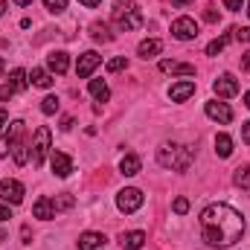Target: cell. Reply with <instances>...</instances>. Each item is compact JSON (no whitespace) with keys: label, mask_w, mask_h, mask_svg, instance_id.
Masks as SVG:
<instances>
[{"label":"cell","mask_w":250,"mask_h":250,"mask_svg":"<svg viewBox=\"0 0 250 250\" xmlns=\"http://www.w3.org/2000/svg\"><path fill=\"white\" fill-rule=\"evenodd\" d=\"M201 236L209 248H233L245 236V218L230 204H209L201 212Z\"/></svg>","instance_id":"1"},{"label":"cell","mask_w":250,"mask_h":250,"mask_svg":"<svg viewBox=\"0 0 250 250\" xmlns=\"http://www.w3.org/2000/svg\"><path fill=\"white\" fill-rule=\"evenodd\" d=\"M192 148L189 146H181V143H163L157 148V163L163 169H172V172H187L192 166Z\"/></svg>","instance_id":"2"},{"label":"cell","mask_w":250,"mask_h":250,"mask_svg":"<svg viewBox=\"0 0 250 250\" xmlns=\"http://www.w3.org/2000/svg\"><path fill=\"white\" fill-rule=\"evenodd\" d=\"M111 18H114L117 29H123V32H131V29H140L143 26V12L137 9L134 0H117Z\"/></svg>","instance_id":"3"},{"label":"cell","mask_w":250,"mask_h":250,"mask_svg":"<svg viewBox=\"0 0 250 250\" xmlns=\"http://www.w3.org/2000/svg\"><path fill=\"white\" fill-rule=\"evenodd\" d=\"M47 154H50V128L41 125L32 137V166H41L47 160Z\"/></svg>","instance_id":"4"},{"label":"cell","mask_w":250,"mask_h":250,"mask_svg":"<svg viewBox=\"0 0 250 250\" xmlns=\"http://www.w3.org/2000/svg\"><path fill=\"white\" fill-rule=\"evenodd\" d=\"M23 184L21 181H15V178H3L0 181V201H6V204H12V207H18L21 201H23Z\"/></svg>","instance_id":"5"},{"label":"cell","mask_w":250,"mask_h":250,"mask_svg":"<svg viewBox=\"0 0 250 250\" xmlns=\"http://www.w3.org/2000/svg\"><path fill=\"white\" fill-rule=\"evenodd\" d=\"M117 207H120V212H137L140 207H143V192L134 187L123 189L120 195H117Z\"/></svg>","instance_id":"6"},{"label":"cell","mask_w":250,"mask_h":250,"mask_svg":"<svg viewBox=\"0 0 250 250\" xmlns=\"http://www.w3.org/2000/svg\"><path fill=\"white\" fill-rule=\"evenodd\" d=\"M212 90H215V96L230 99V96H236V93H239V82H236V76H233V73H221V76L212 82Z\"/></svg>","instance_id":"7"},{"label":"cell","mask_w":250,"mask_h":250,"mask_svg":"<svg viewBox=\"0 0 250 250\" xmlns=\"http://www.w3.org/2000/svg\"><path fill=\"white\" fill-rule=\"evenodd\" d=\"M204 114L209 117V120H215V123H233V108L227 105V102H218V99H212V102H207L204 105Z\"/></svg>","instance_id":"8"},{"label":"cell","mask_w":250,"mask_h":250,"mask_svg":"<svg viewBox=\"0 0 250 250\" xmlns=\"http://www.w3.org/2000/svg\"><path fill=\"white\" fill-rule=\"evenodd\" d=\"M172 35L178 38V41H192V38H198V23H195V18H178L175 23H172Z\"/></svg>","instance_id":"9"},{"label":"cell","mask_w":250,"mask_h":250,"mask_svg":"<svg viewBox=\"0 0 250 250\" xmlns=\"http://www.w3.org/2000/svg\"><path fill=\"white\" fill-rule=\"evenodd\" d=\"M99 64H102V56L93 53V50H87V53H82L79 62H76V76H79V79H90V73H93Z\"/></svg>","instance_id":"10"},{"label":"cell","mask_w":250,"mask_h":250,"mask_svg":"<svg viewBox=\"0 0 250 250\" xmlns=\"http://www.w3.org/2000/svg\"><path fill=\"white\" fill-rule=\"evenodd\" d=\"M160 70L169 73V76H195V64L175 62V59H163V62H160Z\"/></svg>","instance_id":"11"},{"label":"cell","mask_w":250,"mask_h":250,"mask_svg":"<svg viewBox=\"0 0 250 250\" xmlns=\"http://www.w3.org/2000/svg\"><path fill=\"white\" fill-rule=\"evenodd\" d=\"M50 163H53V175H56V178H70V172H73V160H70L67 154H62V151H53Z\"/></svg>","instance_id":"12"},{"label":"cell","mask_w":250,"mask_h":250,"mask_svg":"<svg viewBox=\"0 0 250 250\" xmlns=\"http://www.w3.org/2000/svg\"><path fill=\"white\" fill-rule=\"evenodd\" d=\"M32 215H35V218H41V221H50V218L56 215V207H53V201H50L47 195H41V198L32 204Z\"/></svg>","instance_id":"13"},{"label":"cell","mask_w":250,"mask_h":250,"mask_svg":"<svg viewBox=\"0 0 250 250\" xmlns=\"http://www.w3.org/2000/svg\"><path fill=\"white\" fill-rule=\"evenodd\" d=\"M108 245V239L102 233H82L79 236V250H102Z\"/></svg>","instance_id":"14"},{"label":"cell","mask_w":250,"mask_h":250,"mask_svg":"<svg viewBox=\"0 0 250 250\" xmlns=\"http://www.w3.org/2000/svg\"><path fill=\"white\" fill-rule=\"evenodd\" d=\"M143 245H146V233L143 230H131V233L120 236V248L123 250H140Z\"/></svg>","instance_id":"15"},{"label":"cell","mask_w":250,"mask_h":250,"mask_svg":"<svg viewBox=\"0 0 250 250\" xmlns=\"http://www.w3.org/2000/svg\"><path fill=\"white\" fill-rule=\"evenodd\" d=\"M195 93V82L187 79V82H178V84H172V90H169V96H172V102H184Z\"/></svg>","instance_id":"16"},{"label":"cell","mask_w":250,"mask_h":250,"mask_svg":"<svg viewBox=\"0 0 250 250\" xmlns=\"http://www.w3.org/2000/svg\"><path fill=\"white\" fill-rule=\"evenodd\" d=\"M47 64H50V73H56V76H64L67 73V67H70V59H67V53H50V59H47Z\"/></svg>","instance_id":"17"},{"label":"cell","mask_w":250,"mask_h":250,"mask_svg":"<svg viewBox=\"0 0 250 250\" xmlns=\"http://www.w3.org/2000/svg\"><path fill=\"white\" fill-rule=\"evenodd\" d=\"M90 93H93V99L96 102H108L111 99V90H108V82L105 79H90Z\"/></svg>","instance_id":"18"},{"label":"cell","mask_w":250,"mask_h":250,"mask_svg":"<svg viewBox=\"0 0 250 250\" xmlns=\"http://www.w3.org/2000/svg\"><path fill=\"white\" fill-rule=\"evenodd\" d=\"M90 38L93 41H99V44H111L114 41V35H111V29H108V23H90Z\"/></svg>","instance_id":"19"},{"label":"cell","mask_w":250,"mask_h":250,"mask_svg":"<svg viewBox=\"0 0 250 250\" xmlns=\"http://www.w3.org/2000/svg\"><path fill=\"white\" fill-rule=\"evenodd\" d=\"M160 50H163V44H160L157 38H146V41H140V47H137V53H140L143 59H154Z\"/></svg>","instance_id":"20"},{"label":"cell","mask_w":250,"mask_h":250,"mask_svg":"<svg viewBox=\"0 0 250 250\" xmlns=\"http://www.w3.org/2000/svg\"><path fill=\"white\" fill-rule=\"evenodd\" d=\"M120 172H123L125 178L140 175V157H137V154H125L123 160H120Z\"/></svg>","instance_id":"21"},{"label":"cell","mask_w":250,"mask_h":250,"mask_svg":"<svg viewBox=\"0 0 250 250\" xmlns=\"http://www.w3.org/2000/svg\"><path fill=\"white\" fill-rule=\"evenodd\" d=\"M9 84H12L15 90H26V87H29V76H26V70L15 67V70H12V76H9Z\"/></svg>","instance_id":"22"},{"label":"cell","mask_w":250,"mask_h":250,"mask_svg":"<svg viewBox=\"0 0 250 250\" xmlns=\"http://www.w3.org/2000/svg\"><path fill=\"white\" fill-rule=\"evenodd\" d=\"M26 148H29V146H26L21 137L12 143V157H15V163H18V166H23V163L29 160V151H26Z\"/></svg>","instance_id":"23"},{"label":"cell","mask_w":250,"mask_h":250,"mask_svg":"<svg viewBox=\"0 0 250 250\" xmlns=\"http://www.w3.org/2000/svg\"><path fill=\"white\" fill-rule=\"evenodd\" d=\"M215 154H218V157H230V154H233V140H230L227 134H218V137H215Z\"/></svg>","instance_id":"24"},{"label":"cell","mask_w":250,"mask_h":250,"mask_svg":"<svg viewBox=\"0 0 250 250\" xmlns=\"http://www.w3.org/2000/svg\"><path fill=\"white\" fill-rule=\"evenodd\" d=\"M29 79H32V84H35V87H44V90H47V87H53V73H47V70H32V76H29Z\"/></svg>","instance_id":"25"},{"label":"cell","mask_w":250,"mask_h":250,"mask_svg":"<svg viewBox=\"0 0 250 250\" xmlns=\"http://www.w3.org/2000/svg\"><path fill=\"white\" fill-rule=\"evenodd\" d=\"M233 181H236V187H239V189L250 192V163H248V166H239V169H236Z\"/></svg>","instance_id":"26"},{"label":"cell","mask_w":250,"mask_h":250,"mask_svg":"<svg viewBox=\"0 0 250 250\" xmlns=\"http://www.w3.org/2000/svg\"><path fill=\"white\" fill-rule=\"evenodd\" d=\"M230 32H233V29H230ZM230 32H227V35H221V38H215V41H209V44H207V56H218V53L230 44V38H233Z\"/></svg>","instance_id":"27"},{"label":"cell","mask_w":250,"mask_h":250,"mask_svg":"<svg viewBox=\"0 0 250 250\" xmlns=\"http://www.w3.org/2000/svg\"><path fill=\"white\" fill-rule=\"evenodd\" d=\"M59 108H62V102H59V96H44V99H41V111H44L47 117H53V114H56Z\"/></svg>","instance_id":"28"},{"label":"cell","mask_w":250,"mask_h":250,"mask_svg":"<svg viewBox=\"0 0 250 250\" xmlns=\"http://www.w3.org/2000/svg\"><path fill=\"white\" fill-rule=\"evenodd\" d=\"M125 67H128V59H125V56H117V59L108 62V70H111V73H120V70H125Z\"/></svg>","instance_id":"29"},{"label":"cell","mask_w":250,"mask_h":250,"mask_svg":"<svg viewBox=\"0 0 250 250\" xmlns=\"http://www.w3.org/2000/svg\"><path fill=\"white\" fill-rule=\"evenodd\" d=\"M53 207H56V212H59V209H70V207H73V195H62V198H56Z\"/></svg>","instance_id":"30"},{"label":"cell","mask_w":250,"mask_h":250,"mask_svg":"<svg viewBox=\"0 0 250 250\" xmlns=\"http://www.w3.org/2000/svg\"><path fill=\"white\" fill-rule=\"evenodd\" d=\"M44 6H47L50 12H56V15H59V12L67 9V0H44Z\"/></svg>","instance_id":"31"},{"label":"cell","mask_w":250,"mask_h":250,"mask_svg":"<svg viewBox=\"0 0 250 250\" xmlns=\"http://www.w3.org/2000/svg\"><path fill=\"white\" fill-rule=\"evenodd\" d=\"M175 212H178V215L189 212V201H187V198H175Z\"/></svg>","instance_id":"32"},{"label":"cell","mask_w":250,"mask_h":250,"mask_svg":"<svg viewBox=\"0 0 250 250\" xmlns=\"http://www.w3.org/2000/svg\"><path fill=\"white\" fill-rule=\"evenodd\" d=\"M12 151V140H9V134L6 137H0V157H6Z\"/></svg>","instance_id":"33"},{"label":"cell","mask_w":250,"mask_h":250,"mask_svg":"<svg viewBox=\"0 0 250 250\" xmlns=\"http://www.w3.org/2000/svg\"><path fill=\"white\" fill-rule=\"evenodd\" d=\"M12 93H15V87H12V84H3V87H0V102H9Z\"/></svg>","instance_id":"34"},{"label":"cell","mask_w":250,"mask_h":250,"mask_svg":"<svg viewBox=\"0 0 250 250\" xmlns=\"http://www.w3.org/2000/svg\"><path fill=\"white\" fill-rule=\"evenodd\" d=\"M204 21H209V23H215V21H218V12H215V6H207V12H204Z\"/></svg>","instance_id":"35"},{"label":"cell","mask_w":250,"mask_h":250,"mask_svg":"<svg viewBox=\"0 0 250 250\" xmlns=\"http://www.w3.org/2000/svg\"><path fill=\"white\" fill-rule=\"evenodd\" d=\"M245 6V0H224V9H230V12H239Z\"/></svg>","instance_id":"36"},{"label":"cell","mask_w":250,"mask_h":250,"mask_svg":"<svg viewBox=\"0 0 250 250\" xmlns=\"http://www.w3.org/2000/svg\"><path fill=\"white\" fill-rule=\"evenodd\" d=\"M233 32H236L239 41H250V26H245V29H233Z\"/></svg>","instance_id":"37"},{"label":"cell","mask_w":250,"mask_h":250,"mask_svg":"<svg viewBox=\"0 0 250 250\" xmlns=\"http://www.w3.org/2000/svg\"><path fill=\"white\" fill-rule=\"evenodd\" d=\"M242 140H245V143L250 146V120H248L245 125H242Z\"/></svg>","instance_id":"38"},{"label":"cell","mask_w":250,"mask_h":250,"mask_svg":"<svg viewBox=\"0 0 250 250\" xmlns=\"http://www.w3.org/2000/svg\"><path fill=\"white\" fill-rule=\"evenodd\" d=\"M192 3H195V0H172L175 9H184V6H192Z\"/></svg>","instance_id":"39"},{"label":"cell","mask_w":250,"mask_h":250,"mask_svg":"<svg viewBox=\"0 0 250 250\" xmlns=\"http://www.w3.org/2000/svg\"><path fill=\"white\" fill-rule=\"evenodd\" d=\"M242 70H250V50L242 53Z\"/></svg>","instance_id":"40"},{"label":"cell","mask_w":250,"mask_h":250,"mask_svg":"<svg viewBox=\"0 0 250 250\" xmlns=\"http://www.w3.org/2000/svg\"><path fill=\"white\" fill-rule=\"evenodd\" d=\"M12 218V212H9V207H0V221H9Z\"/></svg>","instance_id":"41"},{"label":"cell","mask_w":250,"mask_h":250,"mask_svg":"<svg viewBox=\"0 0 250 250\" xmlns=\"http://www.w3.org/2000/svg\"><path fill=\"white\" fill-rule=\"evenodd\" d=\"M73 128V117H64L62 120V131H70Z\"/></svg>","instance_id":"42"},{"label":"cell","mask_w":250,"mask_h":250,"mask_svg":"<svg viewBox=\"0 0 250 250\" xmlns=\"http://www.w3.org/2000/svg\"><path fill=\"white\" fill-rule=\"evenodd\" d=\"M79 3H82V6H87V9H93V6H99L102 0H79Z\"/></svg>","instance_id":"43"},{"label":"cell","mask_w":250,"mask_h":250,"mask_svg":"<svg viewBox=\"0 0 250 250\" xmlns=\"http://www.w3.org/2000/svg\"><path fill=\"white\" fill-rule=\"evenodd\" d=\"M9 123V114H6V111H3V108H0V128H3V125Z\"/></svg>","instance_id":"44"},{"label":"cell","mask_w":250,"mask_h":250,"mask_svg":"<svg viewBox=\"0 0 250 250\" xmlns=\"http://www.w3.org/2000/svg\"><path fill=\"white\" fill-rule=\"evenodd\" d=\"M12 3H18V6H29L32 0H12Z\"/></svg>","instance_id":"45"},{"label":"cell","mask_w":250,"mask_h":250,"mask_svg":"<svg viewBox=\"0 0 250 250\" xmlns=\"http://www.w3.org/2000/svg\"><path fill=\"white\" fill-rule=\"evenodd\" d=\"M245 105H248V108H250V90H248V93H245Z\"/></svg>","instance_id":"46"},{"label":"cell","mask_w":250,"mask_h":250,"mask_svg":"<svg viewBox=\"0 0 250 250\" xmlns=\"http://www.w3.org/2000/svg\"><path fill=\"white\" fill-rule=\"evenodd\" d=\"M3 12H6V0H0V15H3Z\"/></svg>","instance_id":"47"},{"label":"cell","mask_w":250,"mask_h":250,"mask_svg":"<svg viewBox=\"0 0 250 250\" xmlns=\"http://www.w3.org/2000/svg\"><path fill=\"white\" fill-rule=\"evenodd\" d=\"M3 70H6V62H3V56H0V73H3Z\"/></svg>","instance_id":"48"},{"label":"cell","mask_w":250,"mask_h":250,"mask_svg":"<svg viewBox=\"0 0 250 250\" xmlns=\"http://www.w3.org/2000/svg\"><path fill=\"white\" fill-rule=\"evenodd\" d=\"M248 15H250V3H248Z\"/></svg>","instance_id":"49"}]
</instances>
